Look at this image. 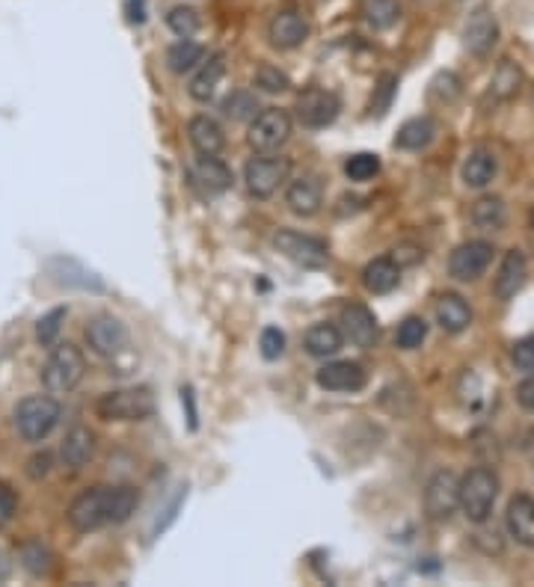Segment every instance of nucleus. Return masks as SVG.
<instances>
[{
    "instance_id": "4",
    "label": "nucleus",
    "mask_w": 534,
    "mask_h": 587,
    "mask_svg": "<svg viewBox=\"0 0 534 587\" xmlns=\"http://www.w3.org/2000/svg\"><path fill=\"white\" fill-rule=\"evenodd\" d=\"M496 496H499V478H496L490 469L478 466V469H472V472L460 481L457 507L466 513L469 522L481 525V522L490 519L493 504H496Z\"/></svg>"
},
{
    "instance_id": "43",
    "label": "nucleus",
    "mask_w": 534,
    "mask_h": 587,
    "mask_svg": "<svg viewBox=\"0 0 534 587\" xmlns=\"http://www.w3.org/2000/svg\"><path fill=\"white\" fill-rule=\"evenodd\" d=\"M259 347H262L265 359H279L285 353V333L279 327H267V330H262Z\"/></svg>"
},
{
    "instance_id": "7",
    "label": "nucleus",
    "mask_w": 534,
    "mask_h": 587,
    "mask_svg": "<svg viewBox=\"0 0 534 587\" xmlns=\"http://www.w3.org/2000/svg\"><path fill=\"white\" fill-rule=\"evenodd\" d=\"M288 137H291V116L285 110H279V107H267V110L253 116L247 143L259 155H267V152L282 149L288 143Z\"/></svg>"
},
{
    "instance_id": "28",
    "label": "nucleus",
    "mask_w": 534,
    "mask_h": 587,
    "mask_svg": "<svg viewBox=\"0 0 534 587\" xmlns=\"http://www.w3.org/2000/svg\"><path fill=\"white\" fill-rule=\"evenodd\" d=\"M18 564L30 573V576H48L54 570V552L42 543V540H27L18 549Z\"/></svg>"
},
{
    "instance_id": "20",
    "label": "nucleus",
    "mask_w": 534,
    "mask_h": 587,
    "mask_svg": "<svg viewBox=\"0 0 534 587\" xmlns=\"http://www.w3.org/2000/svg\"><path fill=\"white\" fill-rule=\"evenodd\" d=\"M92 454H95V433L89 427H84V424H75L66 433L63 445H60L63 466H69L72 472H78V469H84L89 460H92Z\"/></svg>"
},
{
    "instance_id": "12",
    "label": "nucleus",
    "mask_w": 534,
    "mask_h": 587,
    "mask_svg": "<svg viewBox=\"0 0 534 587\" xmlns=\"http://www.w3.org/2000/svg\"><path fill=\"white\" fill-rule=\"evenodd\" d=\"M490 261H493V247L487 241H469V244H460L457 250L451 252L448 270H451L454 279L472 282L490 267Z\"/></svg>"
},
{
    "instance_id": "1",
    "label": "nucleus",
    "mask_w": 534,
    "mask_h": 587,
    "mask_svg": "<svg viewBox=\"0 0 534 587\" xmlns=\"http://www.w3.org/2000/svg\"><path fill=\"white\" fill-rule=\"evenodd\" d=\"M84 374H87V359H84L81 347L66 341V344H57L51 350L48 362L42 365V386L54 395H63V392L78 389Z\"/></svg>"
},
{
    "instance_id": "33",
    "label": "nucleus",
    "mask_w": 534,
    "mask_h": 587,
    "mask_svg": "<svg viewBox=\"0 0 534 587\" xmlns=\"http://www.w3.org/2000/svg\"><path fill=\"white\" fill-rule=\"evenodd\" d=\"M520 84H523V72L511 60H505V63H499V69H496V75L490 81V92L499 101H505V98H514L520 92Z\"/></svg>"
},
{
    "instance_id": "47",
    "label": "nucleus",
    "mask_w": 534,
    "mask_h": 587,
    "mask_svg": "<svg viewBox=\"0 0 534 587\" xmlns=\"http://www.w3.org/2000/svg\"><path fill=\"white\" fill-rule=\"evenodd\" d=\"M517 401H520L523 410H534V377L523 380V383L517 386Z\"/></svg>"
},
{
    "instance_id": "35",
    "label": "nucleus",
    "mask_w": 534,
    "mask_h": 587,
    "mask_svg": "<svg viewBox=\"0 0 534 587\" xmlns=\"http://www.w3.org/2000/svg\"><path fill=\"white\" fill-rule=\"evenodd\" d=\"M428 338V324L422 321V318H407V321H401V327H398V333H395V344L401 347V350H416V347H422V341Z\"/></svg>"
},
{
    "instance_id": "31",
    "label": "nucleus",
    "mask_w": 534,
    "mask_h": 587,
    "mask_svg": "<svg viewBox=\"0 0 534 587\" xmlns=\"http://www.w3.org/2000/svg\"><path fill=\"white\" fill-rule=\"evenodd\" d=\"M202 60H205V48L199 42H190V39H181L167 51V63H170V69L176 75H184V72L196 69Z\"/></svg>"
},
{
    "instance_id": "46",
    "label": "nucleus",
    "mask_w": 534,
    "mask_h": 587,
    "mask_svg": "<svg viewBox=\"0 0 534 587\" xmlns=\"http://www.w3.org/2000/svg\"><path fill=\"white\" fill-rule=\"evenodd\" d=\"M51 466H54V457H51L48 451H39V454H33V457L27 460V475H30L33 481H39V478H45V475L51 472Z\"/></svg>"
},
{
    "instance_id": "5",
    "label": "nucleus",
    "mask_w": 534,
    "mask_h": 587,
    "mask_svg": "<svg viewBox=\"0 0 534 587\" xmlns=\"http://www.w3.org/2000/svg\"><path fill=\"white\" fill-rule=\"evenodd\" d=\"M95 413L104 421H143L155 413V395L143 386L113 389L95 401Z\"/></svg>"
},
{
    "instance_id": "40",
    "label": "nucleus",
    "mask_w": 534,
    "mask_h": 587,
    "mask_svg": "<svg viewBox=\"0 0 534 587\" xmlns=\"http://www.w3.org/2000/svg\"><path fill=\"white\" fill-rule=\"evenodd\" d=\"M395 89H398V78H395V75H383V78L377 81V86H374V98H371V113H374V116H383V113L392 107Z\"/></svg>"
},
{
    "instance_id": "42",
    "label": "nucleus",
    "mask_w": 534,
    "mask_h": 587,
    "mask_svg": "<svg viewBox=\"0 0 534 587\" xmlns=\"http://www.w3.org/2000/svg\"><path fill=\"white\" fill-rule=\"evenodd\" d=\"M431 101H440V104H445V101H454L457 95H460V81L451 75V72H443V75H437L434 78V84H431Z\"/></svg>"
},
{
    "instance_id": "3",
    "label": "nucleus",
    "mask_w": 534,
    "mask_h": 587,
    "mask_svg": "<svg viewBox=\"0 0 534 587\" xmlns=\"http://www.w3.org/2000/svg\"><path fill=\"white\" fill-rule=\"evenodd\" d=\"M113 499H116V487H104V484L89 487L69 504V510H66L69 525L78 534H89L104 525H113Z\"/></svg>"
},
{
    "instance_id": "21",
    "label": "nucleus",
    "mask_w": 534,
    "mask_h": 587,
    "mask_svg": "<svg viewBox=\"0 0 534 587\" xmlns=\"http://www.w3.org/2000/svg\"><path fill=\"white\" fill-rule=\"evenodd\" d=\"M187 137L199 155H220L226 149V134L211 116H193L187 125Z\"/></svg>"
},
{
    "instance_id": "6",
    "label": "nucleus",
    "mask_w": 534,
    "mask_h": 587,
    "mask_svg": "<svg viewBox=\"0 0 534 587\" xmlns=\"http://www.w3.org/2000/svg\"><path fill=\"white\" fill-rule=\"evenodd\" d=\"M273 247L282 252L288 261L300 264V267H309V270H318L330 261V247L327 241L315 238V235H303V232H294V229H282L273 235Z\"/></svg>"
},
{
    "instance_id": "38",
    "label": "nucleus",
    "mask_w": 534,
    "mask_h": 587,
    "mask_svg": "<svg viewBox=\"0 0 534 587\" xmlns=\"http://www.w3.org/2000/svg\"><path fill=\"white\" fill-rule=\"evenodd\" d=\"M63 321H66V309H54V312L42 315L39 324H36V341L42 347H51L60 336V330H63Z\"/></svg>"
},
{
    "instance_id": "14",
    "label": "nucleus",
    "mask_w": 534,
    "mask_h": 587,
    "mask_svg": "<svg viewBox=\"0 0 534 587\" xmlns=\"http://www.w3.org/2000/svg\"><path fill=\"white\" fill-rule=\"evenodd\" d=\"M342 336L348 338L351 344L368 350L377 344L380 338V327H377V318L371 309H365L362 303H351L342 309Z\"/></svg>"
},
{
    "instance_id": "30",
    "label": "nucleus",
    "mask_w": 534,
    "mask_h": 587,
    "mask_svg": "<svg viewBox=\"0 0 534 587\" xmlns=\"http://www.w3.org/2000/svg\"><path fill=\"white\" fill-rule=\"evenodd\" d=\"M472 223L484 232H496L505 226V202L499 196H484L472 205Z\"/></svg>"
},
{
    "instance_id": "18",
    "label": "nucleus",
    "mask_w": 534,
    "mask_h": 587,
    "mask_svg": "<svg viewBox=\"0 0 534 587\" xmlns=\"http://www.w3.org/2000/svg\"><path fill=\"white\" fill-rule=\"evenodd\" d=\"M526 276H529V261H526V255L520 250H511L505 255V261H502L496 279H493V294H496V300H511V297H517V291L526 285Z\"/></svg>"
},
{
    "instance_id": "32",
    "label": "nucleus",
    "mask_w": 534,
    "mask_h": 587,
    "mask_svg": "<svg viewBox=\"0 0 534 587\" xmlns=\"http://www.w3.org/2000/svg\"><path fill=\"white\" fill-rule=\"evenodd\" d=\"M362 15L374 30H389L401 18V3L398 0H365Z\"/></svg>"
},
{
    "instance_id": "8",
    "label": "nucleus",
    "mask_w": 534,
    "mask_h": 587,
    "mask_svg": "<svg viewBox=\"0 0 534 587\" xmlns=\"http://www.w3.org/2000/svg\"><path fill=\"white\" fill-rule=\"evenodd\" d=\"M297 122L303 128H327L336 122L339 110H342V101L336 92L324 89V86H309L297 95Z\"/></svg>"
},
{
    "instance_id": "16",
    "label": "nucleus",
    "mask_w": 534,
    "mask_h": 587,
    "mask_svg": "<svg viewBox=\"0 0 534 587\" xmlns=\"http://www.w3.org/2000/svg\"><path fill=\"white\" fill-rule=\"evenodd\" d=\"M285 205L291 208V214L297 217H315L324 205V187L315 175H303L297 181L288 184L285 190Z\"/></svg>"
},
{
    "instance_id": "41",
    "label": "nucleus",
    "mask_w": 534,
    "mask_h": 587,
    "mask_svg": "<svg viewBox=\"0 0 534 587\" xmlns=\"http://www.w3.org/2000/svg\"><path fill=\"white\" fill-rule=\"evenodd\" d=\"M256 86L262 89V92H285L291 81H288V75L285 72H279L276 66H259V72H256Z\"/></svg>"
},
{
    "instance_id": "19",
    "label": "nucleus",
    "mask_w": 534,
    "mask_h": 587,
    "mask_svg": "<svg viewBox=\"0 0 534 587\" xmlns=\"http://www.w3.org/2000/svg\"><path fill=\"white\" fill-rule=\"evenodd\" d=\"M193 181L208 193V196H217V193H226L232 187V169L226 167L217 155H202L196 158L193 164Z\"/></svg>"
},
{
    "instance_id": "23",
    "label": "nucleus",
    "mask_w": 534,
    "mask_h": 587,
    "mask_svg": "<svg viewBox=\"0 0 534 587\" xmlns=\"http://www.w3.org/2000/svg\"><path fill=\"white\" fill-rule=\"evenodd\" d=\"M508 531L517 543L534 549V499L532 496H514L505 513Z\"/></svg>"
},
{
    "instance_id": "9",
    "label": "nucleus",
    "mask_w": 534,
    "mask_h": 587,
    "mask_svg": "<svg viewBox=\"0 0 534 587\" xmlns=\"http://www.w3.org/2000/svg\"><path fill=\"white\" fill-rule=\"evenodd\" d=\"M291 175V161L288 158H253L244 167V181L247 190L256 199H270Z\"/></svg>"
},
{
    "instance_id": "2",
    "label": "nucleus",
    "mask_w": 534,
    "mask_h": 587,
    "mask_svg": "<svg viewBox=\"0 0 534 587\" xmlns=\"http://www.w3.org/2000/svg\"><path fill=\"white\" fill-rule=\"evenodd\" d=\"M60 416H63V407L57 404V398L30 395L15 407L12 421H15V430L24 442H42L60 424Z\"/></svg>"
},
{
    "instance_id": "45",
    "label": "nucleus",
    "mask_w": 534,
    "mask_h": 587,
    "mask_svg": "<svg viewBox=\"0 0 534 587\" xmlns=\"http://www.w3.org/2000/svg\"><path fill=\"white\" fill-rule=\"evenodd\" d=\"M15 510H18V496H15V490H12L9 484H0V528L12 522Z\"/></svg>"
},
{
    "instance_id": "11",
    "label": "nucleus",
    "mask_w": 534,
    "mask_h": 587,
    "mask_svg": "<svg viewBox=\"0 0 534 587\" xmlns=\"http://www.w3.org/2000/svg\"><path fill=\"white\" fill-rule=\"evenodd\" d=\"M309 36V21L297 9H282L270 18L267 24V39L279 51H294L306 42Z\"/></svg>"
},
{
    "instance_id": "13",
    "label": "nucleus",
    "mask_w": 534,
    "mask_h": 587,
    "mask_svg": "<svg viewBox=\"0 0 534 587\" xmlns=\"http://www.w3.org/2000/svg\"><path fill=\"white\" fill-rule=\"evenodd\" d=\"M457 493H460V481L451 475V472H437L431 481H428V490H425V510L431 519L445 522L454 510H457Z\"/></svg>"
},
{
    "instance_id": "26",
    "label": "nucleus",
    "mask_w": 534,
    "mask_h": 587,
    "mask_svg": "<svg viewBox=\"0 0 534 587\" xmlns=\"http://www.w3.org/2000/svg\"><path fill=\"white\" fill-rule=\"evenodd\" d=\"M223 75H226V57H223V54H214V57L202 60V69H199V72L193 75V81H190V98L208 101V98L217 92Z\"/></svg>"
},
{
    "instance_id": "44",
    "label": "nucleus",
    "mask_w": 534,
    "mask_h": 587,
    "mask_svg": "<svg viewBox=\"0 0 534 587\" xmlns=\"http://www.w3.org/2000/svg\"><path fill=\"white\" fill-rule=\"evenodd\" d=\"M514 365L523 371H534V336L520 338L514 344Z\"/></svg>"
},
{
    "instance_id": "17",
    "label": "nucleus",
    "mask_w": 534,
    "mask_h": 587,
    "mask_svg": "<svg viewBox=\"0 0 534 587\" xmlns=\"http://www.w3.org/2000/svg\"><path fill=\"white\" fill-rule=\"evenodd\" d=\"M499 39V21L490 9H475L463 27V45L472 51V54H487Z\"/></svg>"
},
{
    "instance_id": "10",
    "label": "nucleus",
    "mask_w": 534,
    "mask_h": 587,
    "mask_svg": "<svg viewBox=\"0 0 534 587\" xmlns=\"http://www.w3.org/2000/svg\"><path fill=\"white\" fill-rule=\"evenodd\" d=\"M87 341L92 353L116 356L128 347V327L113 315H98L87 324Z\"/></svg>"
},
{
    "instance_id": "22",
    "label": "nucleus",
    "mask_w": 534,
    "mask_h": 587,
    "mask_svg": "<svg viewBox=\"0 0 534 587\" xmlns=\"http://www.w3.org/2000/svg\"><path fill=\"white\" fill-rule=\"evenodd\" d=\"M398 282H401V264L395 258H386V255L374 258L362 270V285L371 294H389V291L398 288Z\"/></svg>"
},
{
    "instance_id": "37",
    "label": "nucleus",
    "mask_w": 534,
    "mask_h": 587,
    "mask_svg": "<svg viewBox=\"0 0 534 587\" xmlns=\"http://www.w3.org/2000/svg\"><path fill=\"white\" fill-rule=\"evenodd\" d=\"M256 110H259L256 95H253V92H244V89L232 92V95L223 101V113H226L229 119H250V116H256Z\"/></svg>"
},
{
    "instance_id": "15",
    "label": "nucleus",
    "mask_w": 534,
    "mask_h": 587,
    "mask_svg": "<svg viewBox=\"0 0 534 587\" xmlns=\"http://www.w3.org/2000/svg\"><path fill=\"white\" fill-rule=\"evenodd\" d=\"M318 386L327 392H359L365 386V368L359 362L342 359V362H327L318 374H315Z\"/></svg>"
},
{
    "instance_id": "25",
    "label": "nucleus",
    "mask_w": 534,
    "mask_h": 587,
    "mask_svg": "<svg viewBox=\"0 0 534 587\" xmlns=\"http://www.w3.org/2000/svg\"><path fill=\"white\" fill-rule=\"evenodd\" d=\"M434 137H437V122L431 116H416V119L401 125V131L395 137V146L404 149V152H422L425 146H431Z\"/></svg>"
},
{
    "instance_id": "39",
    "label": "nucleus",
    "mask_w": 534,
    "mask_h": 587,
    "mask_svg": "<svg viewBox=\"0 0 534 587\" xmlns=\"http://www.w3.org/2000/svg\"><path fill=\"white\" fill-rule=\"evenodd\" d=\"M140 504V493L134 487H116V499H113V525H122L131 519V513Z\"/></svg>"
},
{
    "instance_id": "34",
    "label": "nucleus",
    "mask_w": 534,
    "mask_h": 587,
    "mask_svg": "<svg viewBox=\"0 0 534 587\" xmlns=\"http://www.w3.org/2000/svg\"><path fill=\"white\" fill-rule=\"evenodd\" d=\"M167 24H170V30H173L176 36L190 39V36L202 27V18H199V12H196L193 6H173L170 15H167Z\"/></svg>"
},
{
    "instance_id": "29",
    "label": "nucleus",
    "mask_w": 534,
    "mask_h": 587,
    "mask_svg": "<svg viewBox=\"0 0 534 587\" xmlns=\"http://www.w3.org/2000/svg\"><path fill=\"white\" fill-rule=\"evenodd\" d=\"M496 158L490 152H472L463 164V181L466 187H487L496 178Z\"/></svg>"
},
{
    "instance_id": "24",
    "label": "nucleus",
    "mask_w": 534,
    "mask_h": 587,
    "mask_svg": "<svg viewBox=\"0 0 534 587\" xmlns=\"http://www.w3.org/2000/svg\"><path fill=\"white\" fill-rule=\"evenodd\" d=\"M437 324L443 327L445 333H451V336L463 333V330L472 324V309H469V303H466L460 294H443V297L437 300Z\"/></svg>"
},
{
    "instance_id": "36",
    "label": "nucleus",
    "mask_w": 534,
    "mask_h": 587,
    "mask_svg": "<svg viewBox=\"0 0 534 587\" xmlns=\"http://www.w3.org/2000/svg\"><path fill=\"white\" fill-rule=\"evenodd\" d=\"M377 172H380V158L371 155V152H359V155H351L345 161V175L351 181H371Z\"/></svg>"
},
{
    "instance_id": "27",
    "label": "nucleus",
    "mask_w": 534,
    "mask_h": 587,
    "mask_svg": "<svg viewBox=\"0 0 534 587\" xmlns=\"http://www.w3.org/2000/svg\"><path fill=\"white\" fill-rule=\"evenodd\" d=\"M342 344H345V336H342V330L333 327V324H315V327L306 333V350H309V356H315V359L336 356V353L342 350Z\"/></svg>"
}]
</instances>
